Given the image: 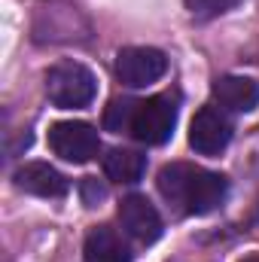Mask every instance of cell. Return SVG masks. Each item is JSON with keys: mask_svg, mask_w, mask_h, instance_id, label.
<instances>
[{"mask_svg": "<svg viewBox=\"0 0 259 262\" xmlns=\"http://www.w3.org/2000/svg\"><path fill=\"white\" fill-rule=\"evenodd\" d=\"M159 192L180 216H204L217 210L229 195V180L223 174L204 171L189 162H171L159 171Z\"/></svg>", "mask_w": 259, "mask_h": 262, "instance_id": "6da1fadb", "label": "cell"}, {"mask_svg": "<svg viewBox=\"0 0 259 262\" xmlns=\"http://www.w3.org/2000/svg\"><path fill=\"white\" fill-rule=\"evenodd\" d=\"M46 95L61 110H79V107H89L95 101L98 79L79 61H58L46 73Z\"/></svg>", "mask_w": 259, "mask_h": 262, "instance_id": "3957f363", "label": "cell"}, {"mask_svg": "<svg viewBox=\"0 0 259 262\" xmlns=\"http://www.w3.org/2000/svg\"><path fill=\"white\" fill-rule=\"evenodd\" d=\"M165 73H168V58L153 46H128V49H119L116 55V76L128 89H143L162 79Z\"/></svg>", "mask_w": 259, "mask_h": 262, "instance_id": "277c9868", "label": "cell"}, {"mask_svg": "<svg viewBox=\"0 0 259 262\" xmlns=\"http://www.w3.org/2000/svg\"><path fill=\"white\" fill-rule=\"evenodd\" d=\"M241 0H186V9L192 12V18L198 21H207V18H217L229 9H235Z\"/></svg>", "mask_w": 259, "mask_h": 262, "instance_id": "4fadbf2b", "label": "cell"}, {"mask_svg": "<svg viewBox=\"0 0 259 262\" xmlns=\"http://www.w3.org/2000/svg\"><path fill=\"white\" fill-rule=\"evenodd\" d=\"M82 262H131V253L125 247V241L110 226H95L85 235Z\"/></svg>", "mask_w": 259, "mask_h": 262, "instance_id": "30bf717a", "label": "cell"}, {"mask_svg": "<svg viewBox=\"0 0 259 262\" xmlns=\"http://www.w3.org/2000/svg\"><path fill=\"white\" fill-rule=\"evenodd\" d=\"M119 226L122 232L128 235L134 244L146 247V244H156L159 235H162V216L159 210L153 207V201L146 195H125L119 201Z\"/></svg>", "mask_w": 259, "mask_h": 262, "instance_id": "8992f818", "label": "cell"}, {"mask_svg": "<svg viewBox=\"0 0 259 262\" xmlns=\"http://www.w3.org/2000/svg\"><path fill=\"white\" fill-rule=\"evenodd\" d=\"M15 189L28 192V195H40V198H64L70 192V180L61 171H55L46 162H28L21 165L15 174Z\"/></svg>", "mask_w": 259, "mask_h": 262, "instance_id": "ba28073f", "label": "cell"}, {"mask_svg": "<svg viewBox=\"0 0 259 262\" xmlns=\"http://www.w3.org/2000/svg\"><path fill=\"white\" fill-rule=\"evenodd\" d=\"M49 146H52V152L58 159L82 165V162L98 156L101 137L89 122H55L49 128Z\"/></svg>", "mask_w": 259, "mask_h": 262, "instance_id": "5b68a950", "label": "cell"}, {"mask_svg": "<svg viewBox=\"0 0 259 262\" xmlns=\"http://www.w3.org/2000/svg\"><path fill=\"white\" fill-rule=\"evenodd\" d=\"M241 262H259V253H253V256H247V259H241Z\"/></svg>", "mask_w": 259, "mask_h": 262, "instance_id": "9a60e30c", "label": "cell"}, {"mask_svg": "<svg viewBox=\"0 0 259 262\" xmlns=\"http://www.w3.org/2000/svg\"><path fill=\"white\" fill-rule=\"evenodd\" d=\"M213 101L229 113H250L259 107V82L250 76H220L213 85Z\"/></svg>", "mask_w": 259, "mask_h": 262, "instance_id": "9c48e42d", "label": "cell"}, {"mask_svg": "<svg viewBox=\"0 0 259 262\" xmlns=\"http://www.w3.org/2000/svg\"><path fill=\"white\" fill-rule=\"evenodd\" d=\"M232 140V122L217 107H201L189 122V146L198 156H217Z\"/></svg>", "mask_w": 259, "mask_h": 262, "instance_id": "52a82bcc", "label": "cell"}, {"mask_svg": "<svg viewBox=\"0 0 259 262\" xmlns=\"http://www.w3.org/2000/svg\"><path fill=\"white\" fill-rule=\"evenodd\" d=\"M146 171V156L137 152V149H128V146H113L107 149L104 156V174L116 183H137Z\"/></svg>", "mask_w": 259, "mask_h": 262, "instance_id": "8fae6325", "label": "cell"}, {"mask_svg": "<svg viewBox=\"0 0 259 262\" xmlns=\"http://www.w3.org/2000/svg\"><path fill=\"white\" fill-rule=\"evenodd\" d=\"M180 116V95L177 92H162L146 101H137L134 122H131V137L146 143V146H162L171 140Z\"/></svg>", "mask_w": 259, "mask_h": 262, "instance_id": "7a4b0ae2", "label": "cell"}, {"mask_svg": "<svg viewBox=\"0 0 259 262\" xmlns=\"http://www.w3.org/2000/svg\"><path fill=\"white\" fill-rule=\"evenodd\" d=\"M79 195H82V201H85V207H98V204L107 198V186H104L98 177H82Z\"/></svg>", "mask_w": 259, "mask_h": 262, "instance_id": "5bb4252c", "label": "cell"}, {"mask_svg": "<svg viewBox=\"0 0 259 262\" xmlns=\"http://www.w3.org/2000/svg\"><path fill=\"white\" fill-rule=\"evenodd\" d=\"M134 110L137 101L131 98H113L104 110V128L113 134H131V122H134Z\"/></svg>", "mask_w": 259, "mask_h": 262, "instance_id": "7c38bea8", "label": "cell"}]
</instances>
